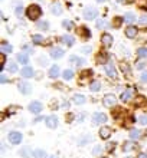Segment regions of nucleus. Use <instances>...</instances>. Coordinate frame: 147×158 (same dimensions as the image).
I'll use <instances>...</instances> for the list:
<instances>
[{
	"label": "nucleus",
	"instance_id": "nucleus-1",
	"mask_svg": "<svg viewBox=\"0 0 147 158\" xmlns=\"http://www.w3.org/2000/svg\"><path fill=\"white\" fill-rule=\"evenodd\" d=\"M26 16L29 17L30 20H38L39 17L42 16V9L39 4H30L28 10H26Z\"/></svg>",
	"mask_w": 147,
	"mask_h": 158
},
{
	"label": "nucleus",
	"instance_id": "nucleus-2",
	"mask_svg": "<svg viewBox=\"0 0 147 158\" xmlns=\"http://www.w3.org/2000/svg\"><path fill=\"white\" fill-rule=\"evenodd\" d=\"M115 104H117V98H115V95L108 94V95H105L104 98H102V105L107 106V108H111V106H114Z\"/></svg>",
	"mask_w": 147,
	"mask_h": 158
},
{
	"label": "nucleus",
	"instance_id": "nucleus-3",
	"mask_svg": "<svg viewBox=\"0 0 147 158\" xmlns=\"http://www.w3.org/2000/svg\"><path fill=\"white\" fill-rule=\"evenodd\" d=\"M98 16V10L94 7H85L84 10V17L87 19V20H93V19H95V17Z\"/></svg>",
	"mask_w": 147,
	"mask_h": 158
},
{
	"label": "nucleus",
	"instance_id": "nucleus-4",
	"mask_svg": "<svg viewBox=\"0 0 147 158\" xmlns=\"http://www.w3.org/2000/svg\"><path fill=\"white\" fill-rule=\"evenodd\" d=\"M104 71H105V73H107V75H108L110 78H113V79L117 78V71H115V66H114V65H113L111 62L105 63Z\"/></svg>",
	"mask_w": 147,
	"mask_h": 158
},
{
	"label": "nucleus",
	"instance_id": "nucleus-5",
	"mask_svg": "<svg viewBox=\"0 0 147 158\" xmlns=\"http://www.w3.org/2000/svg\"><path fill=\"white\" fill-rule=\"evenodd\" d=\"M9 141L12 142V144H20L22 142V134L20 132H17V131H13V132H10L9 134Z\"/></svg>",
	"mask_w": 147,
	"mask_h": 158
},
{
	"label": "nucleus",
	"instance_id": "nucleus-6",
	"mask_svg": "<svg viewBox=\"0 0 147 158\" xmlns=\"http://www.w3.org/2000/svg\"><path fill=\"white\" fill-rule=\"evenodd\" d=\"M105 121H107V115L105 114H102V112H95L93 115V122L95 125H98V124H104Z\"/></svg>",
	"mask_w": 147,
	"mask_h": 158
},
{
	"label": "nucleus",
	"instance_id": "nucleus-7",
	"mask_svg": "<svg viewBox=\"0 0 147 158\" xmlns=\"http://www.w3.org/2000/svg\"><path fill=\"white\" fill-rule=\"evenodd\" d=\"M42 111V104L38 102V101H33V102H30L29 104V112L32 114H41Z\"/></svg>",
	"mask_w": 147,
	"mask_h": 158
},
{
	"label": "nucleus",
	"instance_id": "nucleus-8",
	"mask_svg": "<svg viewBox=\"0 0 147 158\" xmlns=\"http://www.w3.org/2000/svg\"><path fill=\"white\" fill-rule=\"evenodd\" d=\"M45 122H46V127L49 128H56L58 127V117H55V115H50V117H46L45 118Z\"/></svg>",
	"mask_w": 147,
	"mask_h": 158
},
{
	"label": "nucleus",
	"instance_id": "nucleus-9",
	"mask_svg": "<svg viewBox=\"0 0 147 158\" xmlns=\"http://www.w3.org/2000/svg\"><path fill=\"white\" fill-rule=\"evenodd\" d=\"M30 91H32L30 83H28V82H20L19 83V92H20V94L28 95V94H30Z\"/></svg>",
	"mask_w": 147,
	"mask_h": 158
},
{
	"label": "nucleus",
	"instance_id": "nucleus-10",
	"mask_svg": "<svg viewBox=\"0 0 147 158\" xmlns=\"http://www.w3.org/2000/svg\"><path fill=\"white\" fill-rule=\"evenodd\" d=\"M101 42H102V45H104L105 48H110V46L113 45L114 39H113V36H111V35L104 33L102 36H101Z\"/></svg>",
	"mask_w": 147,
	"mask_h": 158
},
{
	"label": "nucleus",
	"instance_id": "nucleus-11",
	"mask_svg": "<svg viewBox=\"0 0 147 158\" xmlns=\"http://www.w3.org/2000/svg\"><path fill=\"white\" fill-rule=\"evenodd\" d=\"M137 33H139V30H137L136 26H128L126 29V36L130 39H134L136 36H137Z\"/></svg>",
	"mask_w": 147,
	"mask_h": 158
},
{
	"label": "nucleus",
	"instance_id": "nucleus-12",
	"mask_svg": "<svg viewBox=\"0 0 147 158\" xmlns=\"http://www.w3.org/2000/svg\"><path fill=\"white\" fill-rule=\"evenodd\" d=\"M69 63H72V65L76 66V68H80L81 65H84L85 63V60L84 59H81V58H78V56H75V55H72V56H69Z\"/></svg>",
	"mask_w": 147,
	"mask_h": 158
},
{
	"label": "nucleus",
	"instance_id": "nucleus-13",
	"mask_svg": "<svg viewBox=\"0 0 147 158\" xmlns=\"http://www.w3.org/2000/svg\"><path fill=\"white\" fill-rule=\"evenodd\" d=\"M131 98H133V89L127 88L126 91L121 94V101L123 102H128V101H131Z\"/></svg>",
	"mask_w": 147,
	"mask_h": 158
},
{
	"label": "nucleus",
	"instance_id": "nucleus-14",
	"mask_svg": "<svg viewBox=\"0 0 147 158\" xmlns=\"http://www.w3.org/2000/svg\"><path fill=\"white\" fill-rule=\"evenodd\" d=\"M63 56V50L61 48H54V49L50 50V58L54 59H61Z\"/></svg>",
	"mask_w": 147,
	"mask_h": 158
},
{
	"label": "nucleus",
	"instance_id": "nucleus-15",
	"mask_svg": "<svg viewBox=\"0 0 147 158\" xmlns=\"http://www.w3.org/2000/svg\"><path fill=\"white\" fill-rule=\"evenodd\" d=\"M110 135H111V128H110V127H102V128L100 129V137L102 138V139H108Z\"/></svg>",
	"mask_w": 147,
	"mask_h": 158
},
{
	"label": "nucleus",
	"instance_id": "nucleus-16",
	"mask_svg": "<svg viewBox=\"0 0 147 158\" xmlns=\"http://www.w3.org/2000/svg\"><path fill=\"white\" fill-rule=\"evenodd\" d=\"M20 73H22V76H23V78L29 79V78H32V76H33V69H32L30 66H25L23 69H22Z\"/></svg>",
	"mask_w": 147,
	"mask_h": 158
},
{
	"label": "nucleus",
	"instance_id": "nucleus-17",
	"mask_svg": "<svg viewBox=\"0 0 147 158\" xmlns=\"http://www.w3.org/2000/svg\"><path fill=\"white\" fill-rule=\"evenodd\" d=\"M49 76L52 79H56L59 76V66L58 65H54V66H50L49 69Z\"/></svg>",
	"mask_w": 147,
	"mask_h": 158
},
{
	"label": "nucleus",
	"instance_id": "nucleus-18",
	"mask_svg": "<svg viewBox=\"0 0 147 158\" xmlns=\"http://www.w3.org/2000/svg\"><path fill=\"white\" fill-rule=\"evenodd\" d=\"M12 45H9V43H6V42H3L2 45H0V50H2V53H12Z\"/></svg>",
	"mask_w": 147,
	"mask_h": 158
},
{
	"label": "nucleus",
	"instance_id": "nucleus-19",
	"mask_svg": "<svg viewBox=\"0 0 147 158\" xmlns=\"http://www.w3.org/2000/svg\"><path fill=\"white\" fill-rule=\"evenodd\" d=\"M85 101H87V98H85L84 95H81V94H76V95H74V104L82 105V104H85Z\"/></svg>",
	"mask_w": 147,
	"mask_h": 158
},
{
	"label": "nucleus",
	"instance_id": "nucleus-20",
	"mask_svg": "<svg viewBox=\"0 0 147 158\" xmlns=\"http://www.w3.org/2000/svg\"><path fill=\"white\" fill-rule=\"evenodd\" d=\"M50 12L54 13L55 16H58V15H61V13H62V7H61V4L54 3V4H52V7H50Z\"/></svg>",
	"mask_w": 147,
	"mask_h": 158
},
{
	"label": "nucleus",
	"instance_id": "nucleus-21",
	"mask_svg": "<svg viewBox=\"0 0 147 158\" xmlns=\"http://www.w3.org/2000/svg\"><path fill=\"white\" fill-rule=\"evenodd\" d=\"M62 40H63V43H65V45H68V46H72L74 43H75L74 36H69V35H65V36L62 38Z\"/></svg>",
	"mask_w": 147,
	"mask_h": 158
},
{
	"label": "nucleus",
	"instance_id": "nucleus-22",
	"mask_svg": "<svg viewBox=\"0 0 147 158\" xmlns=\"http://www.w3.org/2000/svg\"><path fill=\"white\" fill-rule=\"evenodd\" d=\"M17 60H19L22 65H28L29 58H28V55H26V53H19V55H17Z\"/></svg>",
	"mask_w": 147,
	"mask_h": 158
},
{
	"label": "nucleus",
	"instance_id": "nucleus-23",
	"mask_svg": "<svg viewBox=\"0 0 147 158\" xmlns=\"http://www.w3.org/2000/svg\"><path fill=\"white\" fill-rule=\"evenodd\" d=\"M62 78L65 79V81H71V79L74 78V71H72V69H67V71H63Z\"/></svg>",
	"mask_w": 147,
	"mask_h": 158
},
{
	"label": "nucleus",
	"instance_id": "nucleus-24",
	"mask_svg": "<svg viewBox=\"0 0 147 158\" xmlns=\"http://www.w3.org/2000/svg\"><path fill=\"white\" fill-rule=\"evenodd\" d=\"M89 89H91V92H98L101 89V83L98 82V81H94V82H91V85H89Z\"/></svg>",
	"mask_w": 147,
	"mask_h": 158
},
{
	"label": "nucleus",
	"instance_id": "nucleus-25",
	"mask_svg": "<svg viewBox=\"0 0 147 158\" xmlns=\"http://www.w3.org/2000/svg\"><path fill=\"white\" fill-rule=\"evenodd\" d=\"M32 155H33L35 158H46V152L43 150H35L33 152H32Z\"/></svg>",
	"mask_w": 147,
	"mask_h": 158
},
{
	"label": "nucleus",
	"instance_id": "nucleus-26",
	"mask_svg": "<svg viewBox=\"0 0 147 158\" xmlns=\"http://www.w3.org/2000/svg\"><path fill=\"white\" fill-rule=\"evenodd\" d=\"M140 137H141V131L140 129H131V132H130L131 139H139Z\"/></svg>",
	"mask_w": 147,
	"mask_h": 158
},
{
	"label": "nucleus",
	"instance_id": "nucleus-27",
	"mask_svg": "<svg viewBox=\"0 0 147 158\" xmlns=\"http://www.w3.org/2000/svg\"><path fill=\"white\" fill-rule=\"evenodd\" d=\"M97 27L98 29H107V27H108V23H107V20H104V19H98Z\"/></svg>",
	"mask_w": 147,
	"mask_h": 158
},
{
	"label": "nucleus",
	"instance_id": "nucleus-28",
	"mask_svg": "<svg viewBox=\"0 0 147 158\" xmlns=\"http://www.w3.org/2000/svg\"><path fill=\"white\" fill-rule=\"evenodd\" d=\"M32 40H33L35 45H42L43 43V36H41V35H33V36H32Z\"/></svg>",
	"mask_w": 147,
	"mask_h": 158
},
{
	"label": "nucleus",
	"instance_id": "nucleus-29",
	"mask_svg": "<svg viewBox=\"0 0 147 158\" xmlns=\"http://www.w3.org/2000/svg\"><path fill=\"white\" fill-rule=\"evenodd\" d=\"M121 69H123V72H124V75L130 78V76H131V72H130V68H128V65H127L126 62H121Z\"/></svg>",
	"mask_w": 147,
	"mask_h": 158
},
{
	"label": "nucleus",
	"instance_id": "nucleus-30",
	"mask_svg": "<svg viewBox=\"0 0 147 158\" xmlns=\"http://www.w3.org/2000/svg\"><path fill=\"white\" fill-rule=\"evenodd\" d=\"M134 20H136L134 13H126V16H124V22H127V23H133Z\"/></svg>",
	"mask_w": 147,
	"mask_h": 158
},
{
	"label": "nucleus",
	"instance_id": "nucleus-31",
	"mask_svg": "<svg viewBox=\"0 0 147 158\" xmlns=\"http://www.w3.org/2000/svg\"><path fill=\"white\" fill-rule=\"evenodd\" d=\"M15 15H16L19 19H22V17H23V6H17V7L15 9Z\"/></svg>",
	"mask_w": 147,
	"mask_h": 158
},
{
	"label": "nucleus",
	"instance_id": "nucleus-32",
	"mask_svg": "<svg viewBox=\"0 0 147 158\" xmlns=\"http://www.w3.org/2000/svg\"><path fill=\"white\" fill-rule=\"evenodd\" d=\"M137 55H139V58H146L147 56V49L146 48H140V49H137Z\"/></svg>",
	"mask_w": 147,
	"mask_h": 158
},
{
	"label": "nucleus",
	"instance_id": "nucleus-33",
	"mask_svg": "<svg viewBox=\"0 0 147 158\" xmlns=\"http://www.w3.org/2000/svg\"><path fill=\"white\" fill-rule=\"evenodd\" d=\"M62 26H63V27H65L67 30H71L72 27H74V23H72V22H69V20H63V22H62Z\"/></svg>",
	"mask_w": 147,
	"mask_h": 158
},
{
	"label": "nucleus",
	"instance_id": "nucleus-34",
	"mask_svg": "<svg viewBox=\"0 0 147 158\" xmlns=\"http://www.w3.org/2000/svg\"><path fill=\"white\" fill-rule=\"evenodd\" d=\"M123 150L126 151H131V150H134V144H133V142H126V144H124V147H123Z\"/></svg>",
	"mask_w": 147,
	"mask_h": 158
},
{
	"label": "nucleus",
	"instance_id": "nucleus-35",
	"mask_svg": "<svg viewBox=\"0 0 147 158\" xmlns=\"http://www.w3.org/2000/svg\"><path fill=\"white\" fill-rule=\"evenodd\" d=\"M7 69H9V72H10V73H15V72H17V65L12 62V63H10V65L7 66Z\"/></svg>",
	"mask_w": 147,
	"mask_h": 158
},
{
	"label": "nucleus",
	"instance_id": "nucleus-36",
	"mask_svg": "<svg viewBox=\"0 0 147 158\" xmlns=\"http://www.w3.org/2000/svg\"><path fill=\"white\" fill-rule=\"evenodd\" d=\"M20 155H22L23 158H29V157H30V150H29V148H25V150H22V151H20Z\"/></svg>",
	"mask_w": 147,
	"mask_h": 158
},
{
	"label": "nucleus",
	"instance_id": "nucleus-37",
	"mask_svg": "<svg viewBox=\"0 0 147 158\" xmlns=\"http://www.w3.org/2000/svg\"><path fill=\"white\" fill-rule=\"evenodd\" d=\"M123 20H124L123 17H115V19H114V26H115V27H120L121 23H123Z\"/></svg>",
	"mask_w": 147,
	"mask_h": 158
},
{
	"label": "nucleus",
	"instance_id": "nucleus-38",
	"mask_svg": "<svg viewBox=\"0 0 147 158\" xmlns=\"http://www.w3.org/2000/svg\"><path fill=\"white\" fill-rule=\"evenodd\" d=\"M38 26H39V29H45V30H46L48 27H49V23H48V22H39Z\"/></svg>",
	"mask_w": 147,
	"mask_h": 158
},
{
	"label": "nucleus",
	"instance_id": "nucleus-39",
	"mask_svg": "<svg viewBox=\"0 0 147 158\" xmlns=\"http://www.w3.org/2000/svg\"><path fill=\"white\" fill-rule=\"evenodd\" d=\"M80 35H84L85 38H88L91 33L88 32V29H87V27H81V29H80Z\"/></svg>",
	"mask_w": 147,
	"mask_h": 158
},
{
	"label": "nucleus",
	"instance_id": "nucleus-40",
	"mask_svg": "<svg viewBox=\"0 0 147 158\" xmlns=\"http://www.w3.org/2000/svg\"><path fill=\"white\" fill-rule=\"evenodd\" d=\"M139 122L141 125H147V115H141V117H139Z\"/></svg>",
	"mask_w": 147,
	"mask_h": 158
},
{
	"label": "nucleus",
	"instance_id": "nucleus-41",
	"mask_svg": "<svg viewBox=\"0 0 147 158\" xmlns=\"http://www.w3.org/2000/svg\"><path fill=\"white\" fill-rule=\"evenodd\" d=\"M140 81H141V82H147V72H143V73H141Z\"/></svg>",
	"mask_w": 147,
	"mask_h": 158
},
{
	"label": "nucleus",
	"instance_id": "nucleus-42",
	"mask_svg": "<svg viewBox=\"0 0 147 158\" xmlns=\"http://www.w3.org/2000/svg\"><path fill=\"white\" fill-rule=\"evenodd\" d=\"M144 66H146V63L144 62H137V65H136L137 69H144Z\"/></svg>",
	"mask_w": 147,
	"mask_h": 158
},
{
	"label": "nucleus",
	"instance_id": "nucleus-43",
	"mask_svg": "<svg viewBox=\"0 0 147 158\" xmlns=\"http://www.w3.org/2000/svg\"><path fill=\"white\" fill-rule=\"evenodd\" d=\"M136 102H137V105H141V104H144V98H143V96H139Z\"/></svg>",
	"mask_w": 147,
	"mask_h": 158
},
{
	"label": "nucleus",
	"instance_id": "nucleus-44",
	"mask_svg": "<svg viewBox=\"0 0 147 158\" xmlns=\"http://www.w3.org/2000/svg\"><path fill=\"white\" fill-rule=\"evenodd\" d=\"M7 82V78H6V75H0V83H6Z\"/></svg>",
	"mask_w": 147,
	"mask_h": 158
},
{
	"label": "nucleus",
	"instance_id": "nucleus-45",
	"mask_svg": "<svg viewBox=\"0 0 147 158\" xmlns=\"http://www.w3.org/2000/svg\"><path fill=\"white\" fill-rule=\"evenodd\" d=\"M91 48H89V46H85V48H82V52H84V53H89V52H91Z\"/></svg>",
	"mask_w": 147,
	"mask_h": 158
},
{
	"label": "nucleus",
	"instance_id": "nucleus-46",
	"mask_svg": "<svg viewBox=\"0 0 147 158\" xmlns=\"http://www.w3.org/2000/svg\"><path fill=\"white\" fill-rule=\"evenodd\" d=\"M114 145H115V144H113V142H110L108 145H107V151H111L114 148Z\"/></svg>",
	"mask_w": 147,
	"mask_h": 158
},
{
	"label": "nucleus",
	"instance_id": "nucleus-47",
	"mask_svg": "<svg viewBox=\"0 0 147 158\" xmlns=\"http://www.w3.org/2000/svg\"><path fill=\"white\" fill-rule=\"evenodd\" d=\"M137 158H147V154H144V152H141V154H139V157Z\"/></svg>",
	"mask_w": 147,
	"mask_h": 158
},
{
	"label": "nucleus",
	"instance_id": "nucleus-48",
	"mask_svg": "<svg viewBox=\"0 0 147 158\" xmlns=\"http://www.w3.org/2000/svg\"><path fill=\"white\" fill-rule=\"evenodd\" d=\"M101 151V148L100 147H97V148H95V150H94V154H98V152H100Z\"/></svg>",
	"mask_w": 147,
	"mask_h": 158
},
{
	"label": "nucleus",
	"instance_id": "nucleus-49",
	"mask_svg": "<svg viewBox=\"0 0 147 158\" xmlns=\"http://www.w3.org/2000/svg\"><path fill=\"white\" fill-rule=\"evenodd\" d=\"M140 23H147V17H141V20H140Z\"/></svg>",
	"mask_w": 147,
	"mask_h": 158
},
{
	"label": "nucleus",
	"instance_id": "nucleus-50",
	"mask_svg": "<svg viewBox=\"0 0 147 158\" xmlns=\"http://www.w3.org/2000/svg\"><path fill=\"white\" fill-rule=\"evenodd\" d=\"M98 3H102V2H107V0H97Z\"/></svg>",
	"mask_w": 147,
	"mask_h": 158
},
{
	"label": "nucleus",
	"instance_id": "nucleus-51",
	"mask_svg": "<svg viewBox=\"0 0 147 158\" xmlns=\"http://www.w3.org/2000/svg\"><path fill=\"white\" fill-rule=\"evenodd\" d=\"M48 158H55V157H48Z\"/></svg>",
	"mask_w": 147,
	"mask_h": 158
},
{
	"label": "nucleus",
	"instance_id": "nucleus-52",
	"mask_svg": "<svg viewBox=\"0 0 147 158\" xmlns=\"http://www.w3.org/2000/svg\"><path fill=\"white\" fill-rule=\"evenodd\" d=\"M100 158H107V157H100Z\"/></svg>",
	"mask_w": 147,
	"mask_h": 158
}]
</instances>
